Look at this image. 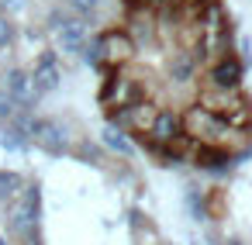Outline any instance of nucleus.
<instances>
[{
  "mask_svg": "<svg viewBox=\"0 0 252 245\" xmlns=\"http://www.w3.org/2000/svg\"><path fill=\"white\" fill-rule=\"evenodd\" d=\"M76 155H83V159H94V162H97V159H100V149H97V145H90V142H80Z\"/></svg>",
  "mask_w": 252,
  "mask_h": 245,
  "instance_id": "obj_12",
  "label": "nucleus"
},
{
  "mask_svg": "<svg viewBox=\"0 0 252 245\" xmlns=\"http://www.w3.org/2000/svg\"><path fill=\"white\" fill-rule=\"evenodd\" d=\"M238 52H242V62H249V56H252V42L242 38V42H238Z\"/></svg>",
  "mask_w": 252,
  "mask_h": 245,
  "instance_id": "obj_13",
  "label": "nucleus"
},
{
  "mask_svg": "<svg viewBox=\"0 0 252 245\" xmlns=\"http://www.w3.org/2000/svg\"><path fill=\"white\" fill-rule=\"evenodd\" d=\"M56 87H59L56 56H52V52H45V56L38 59V66H35V76H32V93H35V100H38L45 90H56Z\"/></svg>",
  "mask_w": 252,
  "mask_h": 245,
  "instance_id": "obj_5",
  "label": "nucleus"
},
{
  "mask_svg": "<svg viewBox=\"0 0 252 245\" xmlns=\"http://www.w3.org/2000/svg\"><path fill=\"white\" fill-rule=\"evenodd\" d=\"M69 7H73L80 18H90V14L100 7V0H69Z\"/></svg>",
  "mask_w": 252,
  "mask_h": 245,
  "instance_id": "obj_10",
  "label": "nucleus"
},
{
  "mask_svg": "<svg viewBox=\"0 0 252 245\" xmlns=\"http://www.w3.org/2000/svg\"><path fill=\"white\" fill-rule=\"evenodd\" d=\"M187 204H190V214H193L197 221L207 217V207H204V193H200V190H190V193H187Z\"/></svg>",
  "mask_w": 252,
  "mask_h": 245,
  "instance_id": "obj_9",
  "label": "nucleus"
},
{
  "mask_svg": "<svg viewBox=\"0 0 252 245\" xmlns=\"http://www.w3.org/2000/svg\"><path fill=\"white\" fill-rule=\"evenodd\" d=\"M180 131H183L180 111H176V107H156V114H152V124H149L145 138H149V142H156V145H169Z\"/></svg>",
  "mask_w": 252,
  "mask_h": 245,
  "instance_id": "obj_3",
  "label": "nucleus"
},
{
  "mask_svg": "<svg viewBox=\"0 0 252 245\" xmlns=\"http://www.w3.org/2000/svg\"><path fill=\"white\" fill-rule=\"evenodd\" d=\"M83 59H87L94 69H104V42H100V35H94V38L83 45Z\"/></svg>",
  "mask_w": 252,
  "mask_h": 245,
  "instance_id": "obj_8",
  "label": "nucleus"
},
{
  "mask_svg": "<svg viewBox=\"0 0 252 245\" xmlns=\"http://www.w3.org/2000/svg\"><path fill=\"white\" fill-rule=\"evenodd\" d=\"M190 159H193V166H200V169H211V173H218V169H228V166L235 162V159H231V149H221V145H193Z\"/></svg>",
  "mask_w": 252,
  "mask_h": 245,
  "instance_id": "obj_4",
  "label": "nucleus"
},
{
  "mask_svg": "<svg viewBox=\"0 0 252 245\" xmlns=\"http://www.w3.org/2000/svg\"><path fill=\"white\" fill-rule=\"evenodd\" d=\"M0 7H4V11H18V7H25V0H0Z\"/></svg>",
  "mask_w": 252,
  "mask_h": 245,
  "instance_id": "obj_14",
  "label": "nucleus"
},
{
  "mask_svg": "<svg viewBox=\"0 0 252 245\" xmlns=\"http://www.w3.org/2000/svg\"><path fill=\"white\" fill-rule=\"evenodd\" d=\"M200 69H204V59H200V52L197 49H173L169 52V59H166V76H169V83L173 87H193L197 83V76H200Z\"/></svg>",
  "mask_w": 252,
  "mask_h": 245,
  "instance_id": "obj_2",
  "label": "nucleus"
},
{
  "mask_svg": "<svg viewBox=\"0 0 252 245\" xmlns=\"http://www.w3.org/2000/svg\"><path fill=\"white\" fill-rule=\"evenodd\" d=\"M11 42H14V25L7 18H0V52L11 49Z\"/></svg>",
  "mask_w": 252,
  "mask_h": 245,
  "instance_id": "obj_11",
  "label": "nucleus"
},
{
  "mask_svg": "<svg viewBox=\"0 0 252 245\" xmlns=\"http://www.w3.org/2000/svg\"><path fill=\"white\" fill-rule=\"evenodd\" d=\"M204 87L211 90H238L242 87V76H245V62L231 52V56H221L214 62H204Z\"/></svg>",
  "mask_w": 252,
  "mask_h": 245,
  "instance_id": "obj_1",
  "label": "nucleus"
},
{
  "mask_svg": "<svg viewBox=\"0 0 252 245\" xmlns=\"http://www.w3.org/2000/svg\"><path fill=\"white\" fill-rule=\"evenodd\" d=\"M104 145L111 149V152H118V155H131V149H135V142L125 135V131H118V128H104Z\"/></svg>",
  "mask_w": 252,
  "mask_h": 245,
  "instance_id": "obj_7",
  "label": "nucleus"
},
{
  "mask_svg": "<svg viewBox=\"0 0 252 245\" xmlns=\"http://www.w3.org/2000/svg\"><path fill=\"white\" fill-rule=\"evenodd\" d=\"M32 131H35V142H38V145H45L52 155H63V152H66V142H63L59 124H56V121H38Z\"/></svg>",
  "mask_w": 252,
  "mask_h": 245,
  "instance_id": "obj_6",
  "label": "nucleus"
}]
</instances>
